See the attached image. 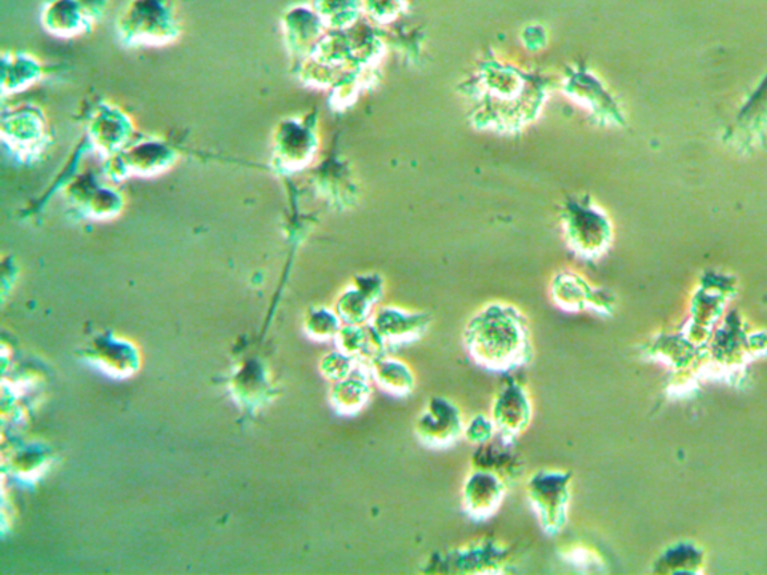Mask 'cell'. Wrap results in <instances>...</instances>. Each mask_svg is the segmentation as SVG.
<instances>
[{
	"instance_id": "1",
	"label": "cell",
	"mask_w": 767,
	"mask_h": 575,
	"mask_svg": "<svg viewBox=\"0 0 767 575\" xmlns=\"http://www.w3.org/2000/svg\"><path fill=\"white\" fill-rule=\"evenodd\" d=\"M465 345L474 360L490 370L507 372L531 357L524 316L505 304H490L465 328Z\"/></svg>"
},
{
	"instance_id": "2",
	"label": "cell",
	"mask_w": 767,
	"mask_h": 575,
	"mask_svg": "<svg viewBox=\"0 0 767 575\" xmlns=\"http://www.w3.org/2000/svg\"><path fill=\"white\" fill-rule=\"evenodd\" d=\"M570 478L568 474L543 470L528 482L529 501L546 532H560L567 522Z\"/></svg>"
},
{
	"instance_id": "3",
	"label": "cell",
	"mask_w": 767,
	"mask_h": 575,
	"mask_svg": "<svg viewBox=\"0 0 767 575\" xmlns=\"http://www.w3.org/2000/svg\"><path fill=\"white\" fill-rule=\"evenodd\" d=\"M459 409L452 402L435 397L417 421V434L424 444L448 446L464 433Z\"/></svg>"
},
{
	"instance_id": "4",
	"label": "cell",
	"mask_w": 767,
	"mask_h": 575,
	"mask_svg": "<svg viewBox=\"0 0 767 575\" xmlns=\"http://www.w3.org/2000/svg\"><path fill=\"white\" fill-rule=\"evenodd\" d=\"M492 412L496 432L510 442L528 428L532 417V406L524 387L517 382H508L496 394Z\"/></svg>"
},
{
	"instance_id": "5",
	"label": "cell",
	"mask_w": 767,
	"mask_h": 575,
	"mask_svg": "<svg viewBox=\"0 0 767 575\" xmlns=\"http://www.w3.org/2000/svg\"><path fill=\"white\" fill-rule=\"evenodd\" d=\"M565 216V229L574 251L580 255L596 256L608 241V224L604 217L585 207H573Z\"/></svg>"
},
{
	"instance_id": "6",
	"label": "cell",
	"mask_w": 767,
	"mask_h": 575,
	"mask_svg": "<svg viewBox=\"0 0 767 575\" xmlns=\"http://www.w3.org/2000/svg\"><path fill=\"white\" fill-rule=\"evenodd\" d=\"M505 484L496 474L479 468L464 486V504L469 516L484 520L492 516L504 498Z\"/></svg>"
},
{
	"instance_id": "7",
	"label": "cell",
	"mask_w": 767,
	"mask_h": 575,
	"mask_svg": "<svg viewBox=\"0 0 767 575\" xmlns=\"http://www.w3.org/2000/svg\"><path fill=\"white\" fill-rule=\"evenodd\" d=\"M371 327L385 345L404 344L423 335L428 327V318L399 311V309H381L373 318Z\"/></svg>"
},
{
	"instance_id": "8",
	"label": "cell",
	"mask_w": 767,
	"mask_h": 575,
	"mask_svg": "<svg viewBox=\"0 0 767 575\" xmlns=\"http://www.w3.org/2000/svg\"><path fill=\"white\" fill-rule=\"evenodd\" d=\"M373 380L379 382L381 388L385 392L395 394V396H407L416 385L411 369L407 364L395 359H385L381 356L369 363Z\"/></svg>"
},
{
	"instance_id": "9",
	"label": "cell",
	"mask_w": 767,
	"mask_h": 575,
	"mask_svg": "<svg viewBox=\"0 0 767 575\" xmlns=\"http://www.w3.org/2000/svg\"><path fill=\"white\" fill-rule=\"evenodd\" d=\"M371 394L367 376L360 372H352L351 375L344 378L335 388L336 405L344 412H357L367 405Z\"/></svg>"
},
{
	"instance_id": "10",
	"label": "cell",
	"mask_w": 767,
	"mask_h": 575,
	"mask_svg": "<svg viewBox=\"0 0 767 575\" xmlns=\"http://www.w3.org/2000/svg\"><path fill=\"white\" fill-rule=\"evenodd\" d=\"M553 299L562 309L570 312H577L585 308L589 301L588 288L584 280L574 275H561L553 284Z\"/></svg>"
},
{
	"instance_id": "11",
	"label": "cell",
	"mask_w": 767,
	"mask_h": 575,
	"mask_svg": "<svg viewBox=\"0 0 767 575\" xmlns=\"http://www.w3.org/2000/svg\"><path fill=\"white\" fill-rule=\"evenodd\" d=\"M495 432L496 428L495 424H493V420H489V418L484 416L472 418L471 423L464 430L465 436H467L469 442L480 445L489 444V441L492 440L493 433Z\"/></svg>"
},
{
	"instance_id": "12",
	"label": "cell",
	"mask_w": 767,
	"mask_h": 575,
	"mask_svg": "<svg viewBox=\"0 0 767 575\" xmlns=\"http://www.w3.org/2000/svg\"><path fill=\"white\" fill-rule=\"evenodd\" d=\"M481 549H476V562L481 561ZM474 561V550H468V553L465 554V561L462 562V564H469V562Z\"/></svg>"
}]
</instances>
